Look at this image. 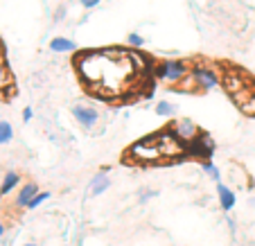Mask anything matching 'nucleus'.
<instances>
[{
  "instance_id": "1",
  "label": "nucleus",
  "mask_w": 255,
  "mask_h": 246,
  "mask_svg": "<svg viewBox=\"0 0 255 246\" xmlns=\"http://www.w3.org/2000/svg\"><path fill=\"white\" fill-rule=\"evenodd\" d=\"M72 118L84 126V129H93L100 120V113L91 107H84V104H77V107H72Z\"/></svg>"
},
{
  "instance_id": "2",
  "label": "nucleus",
  "mask_w": 255,
  "mask_h": 246,
  "mask_svg": "<svg viewBox=\"0 0 255 246\" xmlns=\"http://www.w3.org/2000/svg\"><path fill=\"white\" fill-rule=\"evenodd\" d=\"M183 75H185V66L181 61H176V59H167V61H163V66L158 68V77L167 79V82H176V79H181Z\"/></svg>"
},
{
  "instance_id": "3",
  "label": "nucleus",
  "mask_w": 255,
  "mask_h": 246,
  "mask_svg": "<svg viewBox=\"0 0 255 246\" xmlns=\"http://www.w3.org/2000/svg\"><path fill=\"white\" fill-rule=\"evenodd\" d=\"M194 82H197V86L201 91H210V88H215L219 84V77L212 70H208V68H197L194 70Z\"/></svg>"
},
{
  "instance_id": "4",
  "label": "nucleus",
  "mask_w": 255,
  "mask_h": 246,
  "mask_svg": "<svg viewBox=\"0 0 255 246\" xmlns=\"http://www.w3.org/2000/svg\"><path fill=\"white\" fill-rule=\"evenodd\" d=\"M39 194V185L36 183H25L23 188L18 190V197H16V206L18 208H27L29 201Z\"/></svg>"
},
{
  "instance_id": "5",
  "label": "nucleus",
  "mask_w": 255,
  "mask_h": 246,
  "mask_svg": "<svg viewBox=\"0 0 255 246\" xmlns=\"http://www.w3.org/2000/svg\"><path fill=\"white\" fill-rule=\"evenodd\" d=\"M109 185H111L109 174L100 172L97 176H93V181H91V194H93V197H100V194H104L106 190H109Z\"/></svg>"
},
{
  "instance_id": "6",
  "label": "nucleus",
  "mask_w": 255,
  "mask_h": 246,
  "mask_svg": "<svg viewBox=\"0 0 255 246\" xmlns=\"http://www.w3.org/2000/svg\"><path fill=\"white\" fill-rule=\"evenodd\" d=\"M217 194H219V203H222L224 210H233V206H235V192L228 185L217 183Z\"/></svg>"
},
{
  "instance_id": "7",
  "label": "nucleus",
  "mask_w": 255,
  "mask_h": 246,
  "mask_svg": "<svg viewBox=\"0 0 255 246\" xmlns=\"http://www.w3.org/2000/svg\"><path fill=\"white\" fill-rule=\"evenodd\" d=\"M18 183H20V174L18 172H7L5 174V181H2V185H0V197L9 194Z\"/></svg>"
},
{
  "instance_id": "8",
  "label": "nucleus",
  "mask_w": 255,
  "mask_h": 246,
  "mask_svg": "<svg viewBox=\"0 0 255 246\" xmlns=\"http://www.w3.org/2000/svg\"><path fill=\"white\" fill-rule=\"evenodd\" d=\"M50 48H52L54 52H72V50H75V41L63 39V36H54V39L50 41Z\"/></svg>"
},
{
  "instance_id": "9",
  "label": "nucleus",
  "mask_w": 255,
  "mask_h": 246,
  "mask_svg": "<svg viewBox=\"0 0 255 246\" xmlns=\"http://www.w3.org/2000/svg\"><path fill=\"white\" fill-rule=\"evenodd\" d=\"M11 138H14V129H11V124L7 120H0V145L11 142Z\"/></svg>"
},
{
  "instance_id": "10",
  "label": "nucleus",
  "mask_w": 255,
  "mask_h": 246,
  "mask_svg": "<svg viewBox=\"0 0 255 246\" xmlns=\"http://www.w3.org/2000/svg\"><path fill=\"white\" fill-rule=\"evenodd\" d=\"M156 113H158V116H174V113H176V107L163 100V102L156 104Z\"/></svg>"
},
{
  "instance_id": "11",
  "label": "nucleus",
  "mask_w": 255,
  "mask_h": 246,
  "mask_svg": "<svg viewBox=\"0 0 255 246\" xmlns=\"http://www.w3.org/2000/svg\"><path fill=\"white\" fill-rule=\"evenodd\" d=\"M203 172L210 176L215 183H219V179H222V172H219V167L217 165H212V163H203Z\"/></svg>"
},
{
  "instance_id": "12",
  "label": "nucleus",
  "mask_w": 255,
  "mask_h": 246,
  "mask_svg": "<svg viewBox=\"0 0 255 246\" xmlns=\"http://www.w3.org/2000/svg\"><path fill=\"white\" fill-rule=\"evenodd\" d=\"M48 199H50V192H39L36 197L32 199V201H29V206H27V208H29V210H34V208H39L41 203L48 201Z\"/></svg>"
},
{
  "instance_id": "13",
  "label": "nucleus",
  "mask_w": 255,
  "mask_h": 246,
  "mask_svg": "<svg viewBox=\"0 0 255 246\" xmlns=\"http://www.w3.org/2000/svg\"><path fill=\"white\" fill-rule=\"evenodd\" d=\"M127 41H129L131 45H135V48H140V45H144V39L140 36V34H135V32H131L129 36H127Z\"/></svg>"
},
{
  "instance_id": "14",
  "label": "nucleus",
  "mask_w": 255,
  "mask_h": 246,
  "mask_svg": "<svg viewBox=\"0 0 255 246\" xmlns=\"http://www.w3.org/2000/svg\"><path fill=\"white\" fill-rule=\"evenodd\" d=\"M82 2V7H86V9H91V7H97L100 5V0H79Z\"/></svg>"
},
{
  "instance_id": "15",
  "label": "nucleus",
  "mask_w": 255,
  "mask_h": 246,
  "mask_svg": "<svg viewBox=\"0 0 255 246\" xmlns=\"http://www.w3.org/2000/svg\"><path fill=\"white\" fill-rule=\"evenodd\" d=\"M32 116H34V113H32V109L27 107V109H25V111H23V120H25V122H29V120H32Z\"/></svg>"
},
{
  "instance_id": "16",
  "label": "nucleus",
  "mask_w": 255,
  "mask_h": 246,
  "mask_svg": "<svg viewBox=\"0 0 255 246\" xmlns=\"http://www.w3.org/2000/svg\"><path fill=\"white\" fill-rule=\"evenodd\" d=\"M151 197H156V192H144V194H142V197H140V201H142V203H144V201H149V199H151Z\"/></svg>"
},
{
  "instance_id": "17",
  "label": "nucleus",
  "mask_w": 255,
  "mask_h": 246,
  "mask_svg": "<svg viewBox=\"0 0 255 246\" xmlns=\"http://www.w3.org/2000/svg\"><path fill=\"white\" fill-rule=\"evenodd\" d=\"M2 235H5V224L0 222V242H2Z\"/></svg>"
},
{
  "instance_id": "18",
  "label": "nucleus",
  "mask_w": 255,
  "mask_h": 246,
  "mask_svg": "<svg viewBox=\"0 0 255 246\" xmlns=\"http://www.w3.org/2000/svg\"><path fill=\"white\" fill-rule=\"evenodd\" d=\"M23 246H39V244H34V242H27V244H23Z\"/></svg>"
}]
</instances>
